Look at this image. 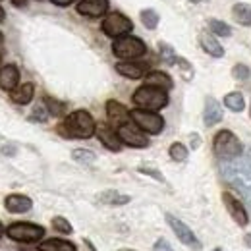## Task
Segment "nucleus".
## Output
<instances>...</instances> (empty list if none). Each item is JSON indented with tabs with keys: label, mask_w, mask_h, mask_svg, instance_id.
<instances>
[{
	"label": "nucleus",
	"mask_w": 251,
	"mask_h": 251,
	"mask_svg": "<svg viewBox=\"0 0 251 251\" xmlns=\"http://www.w3.org/2000/svg\"><path fill=\"white\" fill-rule=\"evenodd\" d=\"M60 131L66 137L89 139V137H93L95 133H97V124H95L93 116L87 110H75V112L66 116Z\"/></svg>",
	"instance_id": "obj_1"
},
{
	"label": "nucleus",
	"mask_w": 251,
	"mask_h": 251,
	"mask_svg": "<svg viewBox=\"0 0 251 251\" xmlns=\"http://www.w3.org/2000/svg\"><path fill=\"white\" fill-rule=\"evenodd\" d=\"M213 149L217 153V157L222 160H234L240 158L244 153V145L242 141L236 137V133H232L230 129H222L215 135L213 141Z\"/></svg>",
	"instance_id": "obj_2"
},
{
	"label": "nucleus",
	"mask_w": 251,
	"mask_h": 251,
	"mask_svg": "<svg viewBox=\"0 0 251 251\" xmlns=\"http://www.w3.org/2000/svg\"><path fill=\"white\" fill-rule=\"evenodd\" d=\"M133 102L139 106V108H145V110H160L168 104V95L164 89L160 87H153V85H143L139 87L135 93H133Z\"/></svg>",
	"instance_id": "obj_3"
},
{
	"label": "nucleus",
	"mask_w": 251,
	"mask_h": 251,
	"mask_svg": "<svg viewBox=\"0 0 251 251\" xmlns=\"http://www.w3.org/2000/svg\"><path fill=\"white\" fill-rule=\"evenodd\" d=\"M112 52L114 56L118 58H124V60H133V58H139L147 52V47L145 43L139 39V37H133V35H124V37H118L112 45Z\"/></svg>",
	"instance_id": "obj_4"
},
{
	"label": "nucleus",
	"mask_w": 251,
	"mask_h": 251,
	"mask_svg": "<svg viewBox=\"0 0 251 251\" xmlns=\"http://www.w3.org/2000/svg\"><path fill=\"white\" fill-rule=\"evenodd\" d=\"M6 236L14 242L22 244H35L45 236V228L33 222H14L6 228Z\"/></svg>",
	"instance_id": "obj_5"
},
{
	"label": "nucleus",
	"mask_w": 251,
	"mask_h": 251,
	"mask_svg": "<svg viewBox=\"0 0 251 251\" xmlns=\"http://www.w3.org/2000/svg\"><path fill=\"white\" fill-rule=\"evenodd\" d=\"M129 118L139 126L143 131L153 133V135L160 133V131H162V127H164V120H162V116L157 114L155 110L135 108V110H131V112H129Z\"/></svg>",
	"instance_id": "obj_6"
},
{
	"label": "nucleus",
	"mask_w": 251,
	"mask_h": 251,
	"mask_svg": "<svg viewBox=\"0 0 251 251\" xmlns=\"http://www.w3.org/2000/svg\"><path fill=\"white\" fill-rule=\"evenodd\" d=\"M118 137L122 139V143L129 145V147H135V149H143V147H149V137L145 135V131L135 124L133 120L124 122V124L118 126Z\"/></svg>",
	"instance_id": "obj_7"
},
{
	"label": "nucleus",
	"mask_w": 251,
	"mask_h": 251,
	"mask_svg": "<svg viewBox=\"0 0 251 251\" xmlns=\"http://www.w3.org/2000/svg\"><path fill=\"white\" fill-rule=\"evenodd\" d=\"M133 29V24H131V20H127L126 16L122 14H108L106 18H104V22H102V31L106 33L108 37H114V39H118V37H124L127 33Z\"/></svg>",
	"instance_id": "obj_8"
},
{
	"label": "nucleus",
	"mask_w": 251,
	"mask_h": 251,
	"mask_svg": "<svg viewBox=\"0 0 251 251\" xmlns=\"http://www.w3.org/2000/svg\"><path fill=\"white\" fill-rule=\"evenodd\" d=\"M166 222L170 224V228L174 230L176 238H178L184 246H188V248H191V250H201V242L197 240V236L191 232V228H189L186 222H182L180 219H176L174 215H166Z\"/></svg>",
	"instance_id": "obj_9"
},
{
	"label": "nucleus",
	"mask_w": 251,
	"mask_h": 251,
	"mask_svg": "<svg viewBox=\"0 0 251 251\" xmlns=\"http://www.w3.org/2000/svg\"><path fill=\"white\" fill-rule=\"evenodd\" d=\"M222 201H224V207H226V211L230 213V217L234 219L236 224H240V226H248V222H250V217H248V213H246V207L242 205V201L240 199H236L232 193H222Z\"/></svg>",
	"instance_id": "obj_10"
},
{
	"label": "nucleus",
	"mask_w": 251,
	"mask_h": 251,
	"mask_svg": "<svg viewBox=\"0 0 251 251\" xmlns=\"http://www.w3.org/2000/svg\"><path fill=\"white\" fill-rule=\"evenodd\" d=\"M97 135H99V141L110 149V151H120L122 149V139L118 137V131H114L110 126L100 124L97 127Z\"/></svg>",
	"instance_id": "obj_11"
},
{
	"label": "nucleus",
	"mask_w": 251,
	"mask_h": 251,
	"mask_svg": "<svg viewBox=\"0 0 251 251\" xmlns=\"http://www.w3.org/2000/svg\"><path fill=\"white\" fill-rule=\"evenodd\" d=\"M108 10V0H81L77 4V12L87 18H99Z\"/></svg>",
	"instance_id": "obj_12"
},
{
	"label": "nucleus",
	"mask_w": 251,
	"mask_h": 251,
	"mask_svg": "<svg viewBox=\"0 0 251 251\" xmlns=\"http://www.w3.org/2000/svg\"><path fill=\"white\" fill-rule=\"evenodd\" d=\"M4 207L10 213H27L33 207V201L27 195H20V193H12L4 199Z\"/></svg>",
	"instance_id": "obj_13"
},
{
	"label": "nucleus",
	"mask_w": 251,
	"mask_h": 251,
	"mask_svg": "<svg viewBox=\"0 0 251 251\" xmlns=\"http://www.w3.org/2000/svg\"><path fill=\"white\" fill-rule=\"evenodd\" d=\"M20 81V70L14 64H8L0 68V89L4 91H14Z\"/></svg>",
	"instance_id": "obj_14"
},
{
	"label": "nucleus",
	"mask_w": 251,
	"mask_h": 251,
	"mask_svg": "<svg viewBox=\"0 0 251 251\" xmlns=\"http://www.w3.org/2000/svg\"><path fill=\"white\" fill-rule=\"evenodd\" d=\"M222 120V108H220L219 100L215 97H207L205 100V110H203V122L205 126H215Z\"/></svg>",
	"instance_id": "obj_15"
},
{
	"label": "nucleus",
	"mask_w": 251,
	"mask_h": 251,
	"mask_svg": "<svg viewBox=\"0 0 251 251\" xmlns=\"http://www.w3.org/2000/svg\"><path fill=\"white\" fill-rule=\"evenodd\" d=\"M116 70H118V74L120 75H124V77H129V79H139V77H143L145 75V72H147V66L145 64H139V62H120L116 64Z\"/></svg>",
	"instance_id": "obj_16"
},
{
	"label": "nucleus",
	"mask_w": 251,
	"mask_h": 251,
	"mask_svg": "<svg viewBox=\"0 0 251 251\" xmlns=\"http://www.w3.org/2000/svg\"><path fill=\"white\" fill-rule=\"evenodd\" d=\"M199 43H201V49H203L207 54H211V56H215V58H222V56H224V49H222V45H220L213 35H209V33H201V35H199Z\"/></svg>",
	"instance_id": "obj_17"
},
{
	"label": "nucleus",
	"mask_w": 251,
	"mask_h": 251,
	"mask_svg": "<svg viewBox=\"0 0 251 251\" xmlns=\"http://www.w3.org/2000/svg\"><path fill=\"white\" fill-rule=\"evenodd\" d=\"M106 114H108V118H110L114 124H118V126L129 120L127 108H126L124 104H120L118 100H108V102H106Z\"/></svg>",
	"instance_id": "obj_18"
},
{
	"label": "nucleus",
	"mask_w": 251,
	"mask_h": 251,
	"mask_svg": "<svg viewBox=\"0 0 251 251\" xmlns=\"http://www.w3.org/2000/svg\"><path fill=\"white\" fill-rule=\"evenodd\" d=\"M33 95H35V85L33 83L18 85L14 91H10V97L16 104H29L33 100Z\"/></svg>",
	"instance_id": "obj_19"
},
{
	"label": "nucleus",
	"mask_w": 251,
	"mask_h": 251,
	"mask_svg": "<svg viewBox=\"0 0 251 251\" xmlns=\"http://www.w3.org/2000/svg\"><path fill=\"white\" fill-rule=\"evenodd\" d=\"M145 85L160 87V89H164V91H168V89H172V87H174V83H172L170 75H166L164 72H149V74L145 75Z\"/></svg>",
	"instance_id": "obj_20"
},
{
	"label": "nucleus",
	"mask_w": 251,
	"mask_h": 251,
	"mask_svg": "<svg viewBox=\"0 0 251 251\" xmlns=\"http://www.w3.org/2000/svg\"><path fill=\"white\" fill-rule=\"evenodd\" d=\"M37 251H75V246L72 242L60 240V238H50V240H45L43 244H39Z\"/></svg>",
	"instance_id": "obj_21"
},
{
	"label": "nucleus",
	"mask_w": 251,
	"mask_h": 251,
	"mask_svg": "<svg viewBox=\"0 0 251 251\" xmlns=\"http://www.w3.org/2000/svg\"><path fill=\"white\" fill-rule=\"evenodd\" d=\"M99 199H100L102 203H106V205H127V203L131 201V197H129V195L118 193V191H112V189L102 191V193L99 195Z\"/></svg>",
	"instance_id": "obj_22"
},
{
	"label": "nucleus",
	"mask_w": 251,
	"mask_h": 251,
	"mask_svg": "<svg viewBox=\"0 0 251 251\" xmlns=\"http://www.w3.org/2000/svg\"><path fill=\"white\" fill-rule=\"evenodd\" d=\"M232 16L238 24L251 27V6L250 4H236L234 10H232Z\"/></svg>",
	"instance_id": "obj_23"
},
{
	"label": "nucleus",
	"mask_w": 251,
	"mask_h": 251,
	"mask_svg": "<svg viewBox=\"0 0 251 251\" xmlns=\"http://www.w3.org/2000/svg\"><path fill=\"white\" fill-rule=\"evenodd\" d=\"M224 104L226 108H230L232 112H242L246 108V100H244V95L234 91V93H228L224 97Z\"/></svg>",
	"instance_id": "obj_24"
},
{
	"label": "nucleus",
	"mask_w": 251,
	"mask_h": 251,
	"mask_svg": "<svg viewBox=\"0 0 251 251\" xmlns=\"http://www.w3.org/2000/svg\"><path fill=\"white\" fill-rule=\"evenodd\" d=\"M158 52H160L162 60L168 64V66H176V60H178V56H176V52H174V49H172L170 45H166V43H160V45H158Z\"/></svg>",
	"instance_id": "obj_25"
},
{
	"label": "nucleus",
	"mask_w": 251,
	"mask_h": 251,
	"mask_svg": "<svg viewBox=\"0 0 251 251\" xmlns=\"http://www.w3.org/2000/svg\"><path fill=\"white\" fill-rule=\"evenodd\" d=\"M72 158L75 162H81V164H93L95 160H97V155H95L93 151H87V149H75L72 153Z\"/></svg>",
	"instance_id": "obj_26"
},
{
	"label": "nucleus",
	"mask_w": 251,
	"mask_h": 251,
	"mask_svg": "<svg viewBox=\"0 0 251 251\" xmlns=\"http://www.w3.org/2000/svg\"><path fill=\"white\" fill-rule=\"evenodd\" d=\"M141 22H143V25L147 29H155L158 24V14L153 8H147V10L141 12Z\"/></svg>",
	"instance_id": "obj_27"
},
{
	"label": "nucleus",
	"mask_w": 251,
	"mask_h": 251,
	"mask_svg": "<svg viewBox=\"0 0 251 251\" xmlns=\"http://www.w3.org/2000/svg\"><path fill=\"white\" fill-rule=\"evenodd\" d=\"M168 153H170V158H172V160H176V162H184V160L188 158V147L182 145V143H172Z\"/></svg>",
	"instance_id": "obj_28"
},
{
	"label": "nucleus",
	"mask_w": 251,
	"mask_h": 251,
	"mask_svg": "<svg viewBox=\"0 0 251 251\" xmlns=\"http://www.w3.org/2000/svg\"><path fill=\"white\" fill-rule=\"evenodd\" d=\"M209 29L215 35H219V37H230L232 35V29L220 20H209Z\"/></svg>",
	"instance_id": "obj_29"
},
{
	"label": "nucleus",
	"mask_w": 251,
	"mask_h": 251,
	"mask_svg": "<svg viewBox=\"0 0 251 251\" xmlns=\"http://www.w3.org/2000/svg\"><path fill=\"white\" fill-rule=\"evenodd\" d=\"M52 228L58 230L60 234H72V232H74L72 224L64 219V217H54V219H52Z\"/></svg>",
	"instance_id": "obj_30"
},
{
	"label": "nucleus",
	"mask_w": 251,
	"mask_h": 251,
	"mask_svg": "<svg viewBox=\"0 0 251 251\" xmlns=\"http://www.w3.org/2000/svg\"><path fill=\"white\" fill-rule=\"evenodd\" d=\"M43 102L47 104V108H49V112H50L52 116H60V114H64L62 102H58V100H54V99H50V97H45Z\"/></svg>",
	"instance_id": "obj_31"
},
{
	"label": "nucleus",
	"mask_w": 251,
	"mask_h": 251,
	"mask_svg": "<svg viewBox=\"0 0 251 251\" xmlns=\"http://www.w3.org/2000/svg\"><path fill=\"white\" fill-rule=\"evenodd\" d=\"M49 116H50V112H49L47 104L43 102V104H37V106L33 108L31 120H37V122H47V118H49Z\"/></svg>",
	"instance_id": "obj_32"
},
{
	"label": "nucleus",
	"mask_w": 251,
	"mask_h": 251,
	"mask_svg": "<svg viewBox=\"0 0 251 251\" xmlns=\"http://www.w3.org/2000/svg\"><path fill=\"white\" fill-rule=\"evenodd\" d=\"M250 68L246 66V64H236L234 68H232V75H234V79H238V81H244V79H248L250 77Z\"/></svg>",
	"instance_id": "obj_33"
},
{
	"label": "nucleus",
	"mask_w": 251,
	"mask_h": 251,
	"mask_svg": "<svg viewBox=\"0 0 251 251\" xmlns=\"http://www.w3.org/2000/svg\"><path fill=\"white\" fill-rule=\"evenodd\" d=\"M176 66L180 68V72H182V77H184L186 81H189V79L193 77V68H191V64H189L186 58H178V60H176Z\"/></svg>",
	"instance_id": "obj_34"
},
{
	"label": "nucleus",
	"mask_w": 251,
	"mask_h": 251,
	"mask_svg": "<svg viewBox=\"0 0 251 251\" xmlns=\"http://www.w3.org/2000/svg\"><path fill=\"white\" fill-rule=\"evenodd\" d=\"M139 172H141V174H147V176H153V178H155V180H158V182H164V176H162L158 170H155V168L141 166V168H139Z\"/></svg>",
	"instance_id": "obj_35"
},
{
	"label": "nucleus",
	"mask_w": 251,
	"mask_h": 251,
	"mask_svg": "<svg viewBox=\"0 0 251 251\" xmlns=\"http://www.w3.org/2000/svg\"><path fill=\"white\" fill-rule=\"evenodd\" d=\"M153 251H174L172 250V246L166 242V240H157V244H155V248H153Z\"/></svg>",
	"instance_id": "obj_36"
},
{
	"label": "nucleus",
	"mask_w": 251,
	"mask_h": 251,
	"mask_svg": "<svg viewBox=\"0 0 251 251\" xmlns=\"http://www.w3.org/2000/svg\"><path fill=\"white\" fill-rule=\"evenodd\" d=\"M201 145V139H199V135H191V149H197Z\"/></svg>",
	"instance_id": "obj_37"
},
{
	"label": "nucleus",
	"mask_w": 251,
	"mask_h": 251,
	"mask_svg": "<svg viewBox=\"0 0 251 251\" xmlns=\"http://www.w3.org/2000/svg\"><path fill=\"white\" fill-rule=\"evenodd\" d=\"M56 6H68V4H72L74 0H52Z\"/></svg>",
	"instance_id": "obj_38"
},
{
	"label": "nucleus",
	"mask_w": 251,
	"mask_h": 251,
	"mask_svg": "<svg viewBox=\"0 0 251 251\" xmlns=\"http://www.w3.org/2000/svg\"><path fill=\"white\" fill-rule=\"evenodd\" d=\"M246 246H248V248H251V234H248V236H246Z\"/></svg>",
	"instance_id": "obj_39"
},
{
	"label": "nucleus",
	"mask_w": 251,
	"mask_h": 251,
	"mask_svg": "<svg viewBox=\"0 0 251 251\" xmlns=\"http://www.w3.org/2000/svg\"><path fill=\"white\" fill-rule=\"evenodd\" d=\"M12 2H14V4H16V6H22V4H25V2H27V0H12Z\"/></svg>",
	"instance_id": "obj_40"
},
{
	"label": "nucleus",
	"mask_w": 251,
	"mask_h": 251,
	"mask_svg": "<svg viewBox=\"0 0 251 251\" xmlns=\"http://www.w3.org/2000/svg\"><path fill=\"white\" fill-rule=\"evenodd\" d=\"M4 232H6V228H4V226H2V222H0V238L4 236Z\"/></svg>",
	"instance_id": "obj_41"
},
{
	"label": "nucleus",
	"mask_w": 251,
	"mask_h": 251,
	"mask_svg": "<svg viewBox=\"0 0 251 251\" xmlns=\"http://www.w3.org/2000/svg\"><path fill=\"white\" fill-rule=\"evenodd\" d=\"M4 20V10H2V6H0V22Z\"/></svg>",
	"instance_id": "obj_42"
},
{
	"label": "nucleus",
	"mask_w": 251,
	"mask_h": 251,
	"mask_svg": "<svg viewBox=\"0 0 251 251\" xmlns=\"http://www.w3.org/2000/svg\"><path fill=\"white\" fill-rule=\"evenodd\" d=\"M120 251H133V250H120Z\"/></svg>",
	"instance_id": "obj_43"
},
{
	"label": "nucleus",
	"mask_w": 251,
	"mask_h": 251,
	"mask_svg": "<svg viewBox=\"0 0 251 251\" xmlns=\"http://www.w3.org/2000/svg\"><path fill=\"white\" fill-rule=\"evenodd\" d=\"M189 2H199V0H189Z\"/></svg>",
	"instance_id": "obj_44"
},
{
	"label": "nucleus",
	"mask_w": 251,
	"mask_h": 251,
	"mask_svg": "<svg viewBox=\"0 0 251 251\" xmlns=\"http://www.w3.org/2000/svg\"><path fill=\"white\" fill-rule=\"evenodd\" d=\"M215 251H222V250H215Z\"/></svg>",
	"instance_id": "obj_45"
},
{
	"label": "nucleus",
	"mask_w": 251,
	"mask_h": 251,
	"mask_svg": "<svg viewBox=\"0 0 251 251\" xmlns=\"http://www.w3.org/2000/svg\"><path fill=\"white\" fill-rule=\"evenodd\" d=\"M250 116H251V110H250Z\"/></svg>",
	"instance_id": "obj_46"
},
{
	"label": "nucleus",
	"mask_w": 251,
	"mask_h": 251,
	"mask_svg": "<svg viewBox=\"0 0 251 251\" xmlns=\"http://www.w3.org/2000/svg\"><path fill=\"white\" fill-rule=\"evenodd\" d=\"M0 64H2V60H0Z\"/></svg>",
	"instance_id": "obj_47"
}]
</instances>
